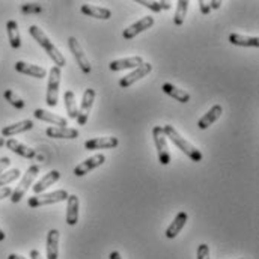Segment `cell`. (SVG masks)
Returning <instances> with one entry per match:
<instances>
[{
  "label": "cell",
  "instance_id": "3",
  "mask_svg": "<svg viewBox=\"0 0 259 259\" xmlns=\"http://www.w3.org/2000/svg\"><path fill=\"white\" fill-rule=\"evenodd\" d=\"M39 172H41V167L38 164H32L26 170V174L23 175L20 184L17 186L15 190H12V194L9 196V199H11L12 203H18L24 197V194L27 193V190L30 189V186H33V183H35L36 177L39 175Z\"/></svg>",
  "mask_w": 259,
  "mask_h": 259
},
{
  "label": "cell",
  "instance_id": "31",
  "mask_svg": "<svg viewBox=\"0 0 259 259\" xmlns=\"http://www.w3.org/2000/svg\"><path fill=\"white\" fill-rule=\"evenodd\" d=\"M137 3L139 5H142V6H145V8H148V9H151V11H154V12H160V11H163V9H170L172 8V3L170 2H149V0H137Z\"/></svg>",
  "mask_w": 259,
  "mask_h": 259
},
{
  "label": "cell",
  "instance_id": "40",
  "mask_svg": "<svg viewBox=\"0 0 259 259\" xmlns=\"http://www.w3.org/2000/svg\"><path fill=\"white\" fill-rule=\"evenodd\" d=\"M109 258L110 259H122V256H121V253L119 252H116V250H113L110 255H109Z\"/></svg>",
  "mask_w": 259,
  "mask_h": 259
},
{
  "label": "cell",
  "instance_id": "30",
  "mask_svg": "<svg viewBox=\"0 0 259 259\" xmlns=\"http://www.w3.org/2000/svg\"><path fill=\"white\" fill-rule=\"evenodd\" d=\"M3 97H5V100H6L12 107H15L17 110H23V109L26 107V103L23 101V98L18 97L12 89H6V91L3 92Z\"/></svg>",
  "mask_w": 259,
  "mask_h": 259
},
{
  "label": "cell",
  "instance_id": "42",
  "mask_svg": "<svg viewBox=\"0 0 259 259\" xmlns=\"http://www.w3.org/2000/svg\"><path fill=\"white\" fill-rule=\"evenodd\" d=\"M5 238H6V234H5V232L2 231V228H0V241H3Z\"/></svg>",
  "mask_w": 259,
  "mask_h": 259
},
{
  "label": "cell",
  "instance_id": "7",
  "mask_svg": "<svg viewBox=\"0 0 259 259\" xmlns=\"http://www.w3.org/2000/svg\"><path fill=\"white\" fill-rule=\"evenodd\" d=\"M68 46H69V50H71V53H72L75 62L80 66L81 72H83V74H91L92 66L89 64V59L86 58V55H84V52H83L80 42L77 41V38H75V36H69V38H68Z\"/></svg>",
  "mask_w": 259,
  "mask_h": 259
},
{
  "label": "cell",
  "instance_id": "21",
  "mask_svg": "<svg viewBox=\"0 0 259 259\" xmlns=\"http://www.w3.org/2000/svg\"><path fill=\"white\" fill-rule=\"evenodd\" d=\"M142 64H143V58L142 56H131V58H125V59L112 61L109 64V68H110V71H122V69L137 68Z\"/></svg>",
  "mask_w": 259,
  "mask_h": 259
},
{
  "label": "cell",
  "instance_id": "33",
  "mask_svg": "<svg viewBox=\"0 0 259 259\" xmlns=\"http://www.w3.org/2000/svg\"><path fill=\"white\" fill-rule=\"evenodd\" d=\"M21 12L24 15H32V14H41L42 6L39 3H23L21 5Z\"/></svg>",
  "mask_w": 259,
  "mask_h": 259
},
{
  "label": "cell",
  "instance_id": "10",
  "mask_svg": "<svg viewBox=\"0 0 259 259\" xmlns=\"http://www.w3.org/2000/svg\"><path fill=\"white\" fill-rule=\"evenodd\" d=\"M152 26H154V17H151V15L143 17V18H140L139 21H136L134 24H131L130 27H127V29L122 32V38L130 41V39L136 38L139 33L145 32L146 29H149V27H152Z\"/></svg>",
  "mask_w": 259,
  "mask_h": 259
},
{
  "label": "cell",
  "instance_id": "26",
  "mask_svg": "<svg viewBox=\"0 0 259 259\" xmlns=\"http://www.w3.org/2000/svg\"><path fill=\"white\" fill-rule=\"evenodd\" d=\"M6 32H8V39H9L11 47L14 50H18L21 47V36H20L18 24L15 20H9L6 23Z\"/></svg>",
  "mask_w": 259,
  "mask_h": 259
},
{
  "label": "cell",
  "instance_id": "29",
  "mask_svg": "<svg viewBox=\"0 0 259 259\" xmlns=\"http://www.w3.org/2000/svg\"><path fill=\"white\" fill-rule=\"evenodd\" d=\"M189 5H190L189 0H180L178 2L177 12H175V17H174V23L177 26H183V23L186 20V15H187V11H189Z\"/></svg>",
  "mask_w": 259,
  "mask_h": 259
},
{
  "label": "cell",
  "instance_id": "20",
  "mask_svg": "<svg viewBox=\"0 0 259 259\" xmlns=\"http://www.w3.org/2000/svg\"><path fill=\"white\" fill-rule=\"evenodd\" d=\"M81 14L92 17V18H98V20H110L112 18V11L107 8H100V6H94V5H81L80 8Z\"/></svg>",
  "mask_w": 259,
  "mask_h": 259
},
{
  "label": "cell",
  "instance_id": "4",
  "mask_svg": "<svg viewBox=\"0 0 259 259\" xmlns=\"http://www.w3.org/2000/svg\"><path fill=\"white\" fill-rule=\"evenodd\" d=\"M61 77H62V68L53 66L49 72V83H47V97L46 103L50 107L58 106V98H59V86H61Z\"/></svg>",
  "mask_w": 259,
  "mask_h": 259
},
{
  "label": "cell",
  "instance_id": "37",
  "mask_svg": "<svg viewBox=\"0 0 259 259\" xmlns=\"http://www.w3.org/2000/svg\"><path fill=\"white\" fill-rule=\"evenodd\" d=\"M12 194V189L11 187H0V200L5 197H9Z\"/></svg>",
  "mask_w": 259,
  "mask_h": 259
},
{
  "label": "cell",
  "instance_id": "43",
  "mask_svg": "<svg viewBox=\"0 0 259 259\" xmlns=\"http://www.w3.org/2000/svg\"><path fill=\"white\" fill-rule=\"evenodd\" d=\"M2 146H5V139L0 136V148H2Z\"/></svg>",
  "mask_w": 259,
  "mask_h": 259
},
{
  "label": "cell",
  "instance_id": "8",
  "mask_svg": "<svg viewBox=\"0 0 259 259\" xmlns=\"http://www.w3.org/2000/svg\"><path fill=\"white\" fill-rule=\"evenodd\" d=\"M95 91L94 89H86L84 94H83V98H81V104H80V109H78V115H77V124L78 125H86L88 119H89V115H91V110H92V106H94V101H95Z\"/></svg>",
  "mask_w": 259,
  "mask_h": 259
},
{
  "label": "cell",
  "instance_id": "27",
  "mask_svg": "<svg viewBox=\"0 0 259 259\" xmlns=\"http://www.w3.org/2000/svg\"><path fill=\"white\" fill-rule=\"evenodd\" d=\"M229 42L232 46H238V47H259L258 36H246V35H240V33H231Z\"/></svg>",
  "mask_w": 259,
  "mask_h": 259
},
{
  "label": "cell",
  "instance_id": "38",
  "mask_svg": "<svg viewBox=\"0 0 259 259\" xmlns=\"http://www.w3.org/2000/svg\"><path fill=\"white\" fill-rule=\"evenodd\" d=\"M220 6H222V2H220V0H211V2H209L211 11H212V9H219Z\"/></svg>",
  "mask_w": 259,
  "mask_h": 259
},
{
  "label": "cell",
  "instance_id": "15",
  "mask_svg": "<svg viewBox=\"0 0 259 259\" xmlns=\"http://www.w3.org/2000/svg\"><path fill=\"white\" fill-rule=\"evenodd\" d=\"M78 212H80V200L75 194H69L66 199V223L69 226L77 225Z\"/></svg>",
  "mask_w": 259,
  "mask_h": 259
},
{
  "label": "cell",
  "instance_id": "11",
  "mask_svg": "<svg viewBox=\"0 0 259 259\" xmlns=\"http://www.w3.org/2000/svg\"><path fill=\"white\" fill-rule=\"evenodd\" d=\"M151 71H152V65L149 64V62H143L140 66H137L133 72H130L128 75L122 77V78L119 80V86H121V88H130V86L134 84L137 80L146 77Z\"/></svg>",
  "mask_w": 259,
  "mask_h": 259
},
{
  "label": "cell",
  "instance_id": "32",
  "mask_svg": "<svg viewBox=\"0 0 259 259\" xmlns=\"http://www.w3.org/2000/svg\"><path fill=\"white\" fill-rule=\"evenodd\" d=\"M20 175H21V172H20V169H11V170H8V172H3V174H0V187H6L8 184H11L12 181H15L17 178H20Z\"/></svg>",
  "mask_w": 259,
  "mask_h": 259
},
{
  "label": "cell",
  "instance_id": "1",
  "mask_svg": "<svg viewBox=\"0 0 259 259\" xmlns=\"http://www.w3.org/2000/svg\"><path fill=\"white\" fill-rule=\"evenodd\" d=\"M29 33L32 35V38L46 50V53L49 55V58L55 62L56 66H59V68H62L66 65V61H65V56L59 52V49L50 41V38L46 35V32L42 30V29H39L38 26H30L29 27Z\"/></svg>",
  "mask_w": 259,
  "mask_h": 259
},
{
  "label": "cell",
  "instance_id": "6",
  "mask_svg": "<svg viewBox=\"0 0 259 259\" xmlns=\"http://www.w3.org/2000/svg\"><path fill=\"white\" fill-rule=\"evenodd\" d=\"M68 192L66 190H56L52 193H41L35 194L32 197H29L27 205L30 208H39V206H46V205H55L59 202H65L68 199Z\"/></svg>",
  "mask_w": 259,
  "mask_h": 259
},
{
  "label": "cell",
  "instance_id": "36",
  "mask_svg": "<svg viewBox=\"0 0 259 259\" xmlns=\"http://www.w3.org/2000/svg\"><path fill=\"white\" fill-rule=\"evenodd\" d=\"M11 166V158L9 157H2L0 158V174L5 172V169H8Z\"/></svg>",
  "mask_w": 259,
  "mask_h": 259
},
{
  "label": "cell",
  "instance_id": "13",
  "mask_svg": "<svg viewBox=\"0 0 259 259\" xmlns=\"http://www.w3.org/2000/svg\"><path fill=\"white\" fill-rule=\"evenodd\" d=\"M15 71L20 72V74H24V75H29V77H35V78H46L47 77V69L39 66V65H32L24 62V61H18L15 64Z\"/></svg>",
  "mask_w": 259,
  "mask_h": 259
},
{
  "label": "cell",
  "instance_id": "5",
  "mask_svg": "<svg viewBox=\"0 0 259 259\" xmlns=\"http://www.w3.org/2000/svg\"><path fill=\"white\" fill-rule=\"evenodd\" d=\"M152 137H154V143H155V148H157L160 164L167 166L172 161V155H170V151H169V146H167V137H166V134L163 131V127L155 125L152 128Z\"/></svg>",
  "mask_w": 259,
  "mask_h": 259
},
{
  "label": "cell",
  "instance_id": "41",
  "mask_svg": "<svg viewBox=\"0 0 259 259\" xmlns=\"http://www.w3.org/2000/svg\"><path fill=\"white\" fill-rule=\"evenodd\" d=\"M8 259H26L24 256H21V255H17V253H11Z\"/></svg>",
  "mask_w": 259,
  "mask_h": 259
},
{
  "label": "cell",
  "instance_id": "14",
  "mask_svg": "<svg viewBox=\"0 0 259 259\" xmlns=\"http://www.w3.org/2000/svg\"><path fill=\"white\" fill-rule=\"evenodd\" d=\"M5 145H6L8 149H11L12 152H15V154L20 155V157L29 158V160L38 157V154H36V151H35L33 148H30V146H27V145H24V143H21V142H18V140H15V139H8V140L5 142Z\"/></svg>",
  "mask_w": 259,
  "mask_h": 259
},
{
  "label": "cell",
  "instance_id": "35",
  "mask_svg": "<svg viewBox=\"0 0 259 259\" xmlns=\"http://www.w3.org/2000/svg\"><path fill=\"white\" fill-rule=\"evenodd\" d=\"M199 8H200V12L203 15H208L211 12V8H209V2H205V0H199Z\"/></svg>",
  "mask_w": 259,
  "mask_h": 259
},
{
  "label": "cell",
  "instance_id": "22",
  "mask_svg": "<svg viewBox=\"0 0 259 259\" xmlns=\"http://www.w3.org/2000/svg\"><path fill=\"white\" fill-rule=\"evenodd\" d=\"M32 128H33V122L30 119H24V121H20V122H15V124L3 127L2 131H0V134H2V137H12L15 134L29 131V130Z\"/></svg>",
  "mask_w": 259,
  "mask_h": 259
},
{
  "label": "cell",
  "instance_id": "25",
  "mask_svg": "<svg viewBox=\"0 0 259 259\" xmlns=\"http://www.w3.org/2000/svg\"><path fill=\"white\" fill-rule=\"evenodd\" d=\"M46 134L53 139H77L78 130L69 127H49L46 130Z\"/></svg>",
  "mask_w": 259,
  "mask_h": 259
},
{
  "label": "cell",
  "instance_id": "2",
  "mask_svg": "<svg viewBox=\"0 0 259 259\" xmlns=\"http://www.w3.org/2000/svg\"><path fill=\"white\" fill-rule=\"evenodd\" d=\"M163 131H164L166 137L170 139V142H172L177 148H180L192 161H196V163L202 161V158H203L202 152H200L194 145H192L186 137H183V136L178 133V130L175 128L174 125H164V127H163Z\"/></svg>",
  "mask_w": 259,
  "mask_h": 259
},
{
  "label": "cell",
  "instance_id": "34",
  "mask_svg": "<svg viewBox=\"0 0 259 259\" xmlns=\"http://www.w3.org/2000/svg\"><path fill=\"white\" fill-rule=\"evenodd\" d=\"M197 259H209V246L202 243L197 246Z\"/></svg>",
  "mask_w": 259,
  "mask_h": 259
},
{
  "label": "cell",
  "instance_id": "16",
  "mask_svg": "<svg viewBox=\"0 0 259 259\" xmlns=\"http://www.w3.org/2000/svg\"><path fill=\"white\" fill-rule=\"evenodd\" d=\"M59 178H61V172H59V170H52V172L46 174V175H44L38 183H35V184L32 186L33 193L35 194L44 193L49 187H52L55 183H58V181H59Z\"/></svg>",
  "mask_w": 259,
  "mask_h": 259
},
{
  "label": "cell",
  "instance_id": "24",
  "mask_svg": "<svg viewBox=\"0 0 259 259\" xmlns=\"http://www.w3.org/2000/svg\"><path fill=\"white\" fill-rule=\"evenodd\" d=\"M161 89H163V92H164V94H167L169 97H172L174 100H177V101H180V103H183V104L189 103V101H190V98H192L189 92H186L184 89L177 88V86H175V84H172V83H164Z\"/></svg>",
  "mask_w": 259,
  "mask_h": 259
},
{
  "label": "cell",
  "instance_id": "9",
  "mask_svg": "<svg viewBox=\"0 0 259 259\" xmlns=\"http://www.w3.org/2000/svg\"><path fill=\"white\" fill-rule=\"evenodd\" d=\"M104 161H106V155H103V154H95V155L86 158L84 161H81L80 164H77V166L74 167V175H75V177H84V175L89 174L91 170H94V169H97L98 166L104 164Z\"/></svg>",
  "mask_w": 259,
  "mask_h": 259
},
{
  "label": "cell",
  "instance_id": "28",
  "mask_svg": "<svg viewBox=\"0 0 259 259\" xmlns=\"http://www.w3.org/2000/svg\"><path fill=\"white\" fill-rule=\"evenodd\" d=\"M64 104L68 116H69L71 119H77L78 109H77V101H75V95H74L72 91H66L64 94Z\"/></svg>",
  "mask_w": 259,
  "mask_h": 259
},
{
  "label": "cell",
  "instance_id": "23",
  "mask_svg": "<svg viewBox=\"0 0 259 259\" xmlns=\"http://www.w3.org/2000/svg\"><path fill=\"white\" fill-rule=\"evenodd\" d=\"M59 256V231L50 229L47 234V259H58Z\"/></svg>",
  "mask_w": 259,
  "mask_h": 259
},
{
  "label": "cell",
  "instance_id": "39",
  "mask_svg": "<svg viewBox=\"0 0 259 259\" xmlns=\"http://www.w3.org/2000/svg\"><path fill=\"white\" fill-rule=\"evenodd\" d=\"M30 258L32 259H44L42 258V255L36 250V249H33V250H30Z\"/></svg>",
  "mask_w": 259,
  "mask_h": 259
},
{
  "label": "cell",
  "instance_id": "17",
  "mask_svg": "<svg viewBox=\"0 0 259 259\" xmlns=\"http://www.w3.org/2000/svg\"><path fill=\"white\" fill-rule=\"evenodd\" d=\"M187 220H189V214H187L186 211H180V212L177 214V217L174 219V222H172V223L169 225V228L166 229V237H167L169 240L177 238L178 234L184 229Z\"/></svg>",
  "mask_w": 259,
  "mask_h": 259
},
{
  "label": "cell",
  "instance_id": "19",
  "mask_svg": "<svg viewBox=\"0 0 259 259\" xmlns=\"http://www.w3.org/2000/svg\"><path fill=\"white\" fill-rule=\"evenodd\" d=\"M33 116L39 121H44V122H49L52 125H56V127H66L68 125V121L62 118V116H58L49 110H44V109H36L33 112Z\"/></svg>",
  "mask_w": 259,
  "mask_h": 259
},
{
  "label": "cell",
  "instance_id": "12",
  "mask_svg": "<svg viewBox=\"0 0 259 259\" xmlns=\"http://www.w3.org/2000/svg\"><path fill=\"white\" fill-rule=\"evenodd\" d=\"M119 145L118 137H95L84 142V148L89 151H98V149H113Z\"/></svg>",
  "mask_w": 259,
  "mask_h": 259
},
{
  "label": "cell",
  "instance_id": "18",
  "mask_svg": "<svg viewBox=\"0 0 259 259\" xmlns=\"http://www.w3.org/2000/svg\"><path fill=\"white\" fill-rule=\"evenodd\" d=\"M223 113V107L220 104H214L199 121H197V127L200 130H206L209 125H212Z\"/></svg>",
  "mask_w": 259,
  "mask_h": 259
}]
</instances>
